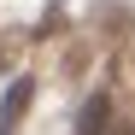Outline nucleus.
Instances as JSON below:
<instances>
[{
  "label": "nucleus",
  "mask_w": 135,
  "mask_h": 135,
  "mask_svg": "<svg viewBox=\"0 0 135 135\" xmlns=\"http://www.w3.org/2000/svg\"><path fill=\"white\" fill-rule=\"evenodd\" d=\"M30 94H35V88H30V76H18V82L6 88V100H0V135H12V129H18V118H24Z\"/></svg>",
  "instance_id": "f257e3e1"
},
{
  "label": "nucleus",
  "mask_w": 135,
  "mask_h": 135,
  "mask_svg": "<svg viewBox=\"0 0 135 135\" xmlns=\"http://www.w3.org/2000/svg\"><path fill=\"white\" fill-rule=\"evenodd\" d=\"M106 123H112V94H88L82 118H76V135H106Z\"/></svg>",
  "instance_id": "f03ea898"
},
{
  "label": "nucleus",
  "mask_w": 135,
  "mask_h": 135,
  "mask_svg": "<svg viewBox=\"0 0 135 135\" xmlns=\"http://www.w3.org/2000/svg\"><path fill=\"white\" fill-rule=\"evenodd\" d=\"M106 135H135V112H123V118H112V123H106Z\"/></svg>",
  "instance_id": "7ed1b4c3"
}]
</instances>
